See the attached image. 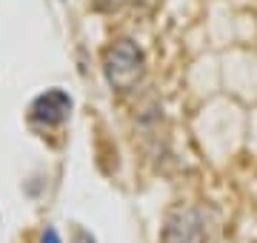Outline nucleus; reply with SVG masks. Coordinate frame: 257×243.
Listing matches in <instances>:
<instances>
[{"label":"nucleus","instance_id":"4","mask_svg":"<svg viewBox=\"0 0 257 243\" xmlns=\"http://www.w3.org/2000/svg\"><path fill=\"white\" fill-rule=\"evenodd\" d=\"M92 3H94V9L97 12H117L126 0H92Z\"/></svg>","mask_w":257,"mask_h":243},{"label":"nucleus","instance_id":"3","mask_svg":"<svg viewBox=\"0 0 257 243\" xmlns=\"http://www.w3.org/2000/svg\"><path fill=\"white\" fill-rule=\"evenodd\" d=\"M69 112H72V97L63 89H49V92L35 97L29 117L37 126H60V123H66Z\"/></svg>","mask_w":257,"mask_h":243},{"label":"nucleus","instance_id":"2","mask_svg":"<svg viewBox=\"0 0 257 243\" xmlns=\"http://www.w3.org/2000/svg\"><path fill=\"white\" fill-rule=\"evenodd\" d=\"M160 243H206V223L194 206H177L163 223Z\"/></svg>","mask_w":257,"mask_h":243},{"label":"nucleus","instance_id":"1","mask_svg":"<svg viewBox=\"0 0 257 243\" xmlns=\"http://www.w3.org/2000/svg\"><path fill=\"white\" fill-rule=\"evenodd\" d=\"M103 75L114 92H132L146 75V57L135 40H114L103 55Z\"/></svg>","mask_w":257,"mask_h":243},{"label":"nucleus","instance_id":"5","mask_svg":"<svg viewBox=\"0 0 257 243\" xmlns=\"http://www.w3.org/2000/svg\"><path fill=\"white\" fill-rule=\"evenodd\" d=\"M40 243H60V237H57L55 229H46V232H43V240H40Z\"/></svg>","mask_w":257,"mask_h":243}]
</instances>
